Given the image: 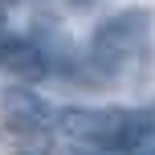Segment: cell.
Listing matches in <instances>:
<instances>
[{
	"label": "cell",
	"instance_id": "obj_1",
	"mask_svg": "<svg viewBox=\"0 0 155 155\" xmlns=\"http://www.w3.org/2000/svg\"><path fill=\"white\" fill-rule=\"evenodd\" d=\"M57 127L61 135H70V143L110 155H135L155 143L151 110L135 106H65L57 110Z\"/></svg>",
	"mask_w": 155,
	"mask_h": 155
},
{
	"label": "cell",
	"instance_id": "obj_2",
	"mask_svg": "<svg viewBox=\"0 0 155 155\" xmlns=\"http://www.w3.org/2000/svg\"><path fill=\"white\" fill-rule=\"evenodd\" d=\"M151 33L155 21L147 8H123V12H110L106 21L94 29L90 37V65L94 74L106 82V78H127L139 74L151 57Z\"/></svg>",
	"mask_w": 155,
	"mask_h": 155
},
{
	"label": "cell",
	"instance_id": "obj_3",
	"mask_svg": "<svg viewBox=\"0 0 155 155\" xmlns=\"http://www.w3.org/2000/svg\"><path fill=\"white\" fill-rule=\"evenodd\" d=\"M0 65L12 78H25V82H41V78L53 74L45 45L37 37H21V33H0Z\"/></svg>",
	"mask_w": 155,
	"mask_h": 155
},
{
	"label": "cell",
	"instance_id": "obj_4",
	"mask_svg": "<svg viewBox=\"0 0 155 155\" xmlns=\"http://www.w3.org/2000/svg\"><path fill=\"white\" fill-rule=\"evenodd\" d=\"M4 118H8V127H49V123H57V110L33 90H8Z\"/></svg>",
	"mask_w": 155,
	"mask_h": 155
},
{
	"label": "cell",
	"instance_id": "obj_5",
	"mask_svg": "<svg viewBox=\"0 0 155 155\" xmlns=\"http://www.w3.org/2000/svg\"><path fill=\"white\" fill-rule=\"evenodd\" d=\"M70 8H78V12H90V8H102L106 0H65Z\"/></svg>",
	"mask_w": 155,
	"mask_h": 155
},
{
	"label": "cell",
	"instance_id": "obj_6",
	"mask_svg": "<svg viewBox=\"0 0 155 155\" xmlns=\"http://www.w3.org/2000/svg\"><path fill=\"white\" fill-rule=\"evenodd\" d=\"M135 155H155V147H143V151H135Z\"/></svg>",
	"mask_w": 155,
	"mask_h": 155
},
{
	"label": "cell",
	"instance_id": "obj_7",
	"mask_svg": "<svg viewBox=\"0 0 155 155\" xmlns=\"http://www.w3.org/2000/svg\"><path fill=\"white\" fill-rule=\"evenodd\" d=\"M0 29H4V4H0Z\"/></svg>",
	"mask_w": 155,
	"mask_h": 155
}]
</instances>
